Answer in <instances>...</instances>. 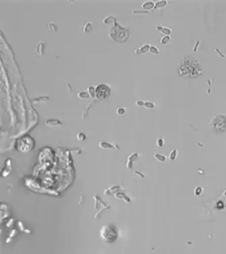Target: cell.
I'll use <instances>...</instances> for the list:
<instances>
[{
  "instance_id": "cell-1",
  "label": "cell",
  "mask_w": 226,
  "mask_h": 254,
  "mask_svg": "<svg viewBox=\"0 0 226 254\" xmlns=\"http://www.w3.org/2000/svg\"><path fill=\"white\" fill-rule=\"evenodd\" d=\"M204 70L199 60L191 56H186L178 68V74L181 77L192 79L202 75Z\"/></svg>"
},
{
  "instance_id": "cell-2",
  "label": "cell",
  "mask_w": 226,
  "mask_h": 254,
  "mask_svg": "<svg viewBox=\"0 0 226 254\" xmlns=\"http://www.w3.org/2000/svg\"><path fill=\"white\" fill-rule=\"evenodd\" d=\"M209 125L215 132L223 133L226 131V115H215L211 120Z\"/></svg>"
},
{
  "instance_id": "cell-3",
  "label": "cell",
  "mask_w": 226,
  "mask_h": 254,
  "mask_svg": "<svg viewBox=\"0 0 226 254\" xmlns=\"http://www.w3.org/2000/svg\"><path fill=\"white\" fill-rule=\"evenodd\" d=\"M100 236L106 241H113L117 238V234L113 228L109 225L103 226L100 232Z\"/></svg>"
},
{
  "instance_id": "cell-4",
  "label": "cell",
  "mask_w": 226,
  "mask_h": 254,
  "mask_svg": "<svg viewBox=\"0 0 226 254\" xmlns=\"http://www.w3.org/2000/svg\"><path fill=\"white\" fill-rule=\"evenodd\" d=\"M107 92H109V89L107 85H99L95 90V95L98 99L102 100L108 95L107 94Z\"/></svg>"
},
{
  "instance_id": "cell-5",
  "label": "cell",
  "mask_w": 226,
  "mask_h": 254,
  "mask_svg": "<svg viewBox=\"0 0 226 254\" xmlns=\"http://www.w3.org/2000/svg\"><path fill=\"white\" fill-rule=\"evenodd\" d=\"M44 125L50 127H58L59 126H62L63 123L61 121L58 119H48L46 121L44 122Z\"/></svg>"
},
{
  "instance_id": "cell-6",
  "label": "cell",
  "mask_w": 226,
  "mask_h": 254,
  "mask_svg": "<svg viewBox=\"0 0 226 254\" xmlns=\"http://www.w3.org/2000/svg\"><path fill=\"white\" fill-rule=\"evenodd\" d=\"M150 46L149 44H144L142 45L141 47H139L137 50H135V54H143L147 53L148 51H150Z\"/></svg>"
},
{
  "instance_id": "cell-7",
  "label": "cell",
  "mask_w": 226,
  "mask_h": 254,
  "mask_svg": "<svg viewBox=\"0 0 226 254\" xmlns=\"http://www.w3.org/2000/svg\"><path fill=\"white\" fill-rule=\"evenodd\" d=\"M37 52L39 56H43L46 51V44L43 41H39L36 47Z\"/></svg>"
},
{
  "instance_id": "cell-8",
  "label": "cell",
  "mask_w": 226,
  "mask_h": 254,
  "mask_svg": "<svg viewBox=\"0 0 226 254\" xmlns=\"http://www.w3.org/2000/svg\"><path fill=\"white\" fill-rule=\"evenodd\" d=\"M99 147L101 149H117V145L116 144H113L109 143L107 142H101L99 144Z\"/></svg>"
},
{
  "instance_id": "cell-9",
  "label": "cell",
  "mask_w": 226,
  "mask_h": 254,
  "mask_svg": "<svg viewBox=\"0 0 226 254\" xmlns=\"http://www.w3.org/2000/svg\"><path fill=\"white\" fill-rule=\"evenodd\" d=\"M142 8L144 9L145 10H151V9H154L155 7V3L153 1H147L143 3H142Z\"/></svg>"
},
{
  "instance_id": "cell-10",
  "label": "cell",
  "mask_w": 226,
  "mask_h": 254,
  "mask_svg": "<svg viewBox=\"0 0 226 254\" xmlns=\"http://www.w3.org/2000/svg\"><path fill=\"white\" fill-rule=\"evenodd\" d=\"M168 1L167 0H160L158 1L155 3V7H154V10H157V9L163 8L166 6H167Z\"/></svg>"
},
{
  "instance_id": "cell-11",
  "label": "cell",
  "mask_w": 226,
  "mask_h": 254,
  "mask_svg": "<svg viewBox=\"0 0 226 254\" xmlns=\"http://www.w3.org/2000/svg\"><path fill=\"white\" fill-rule=\"evenodd\" d=\"M153 157H154V158L156 159V160H158V161L161 162V163H164L166 160V155H163V154H160V153H158V152L155 153L154 155H153Z\"/></svg>"
},
{
  "instance_id": "cell-12",
  "label": "cell",
  "mask_w": 226,
  "mask_h": 254,
  "mask_svg": "<svg viewBox=\"0 0 226 254\" xmlns=\"http://www.w3.org/2000/svg\"><path fill=\"white\" fill-rule=\"evenodd\" d=\"M48 100H49L48 96H41L33 100V102L34 104H38V103H41V102H46Z\"/></svg>"
},
{
  "instance_id": "cell-13",
  "label": "cell",
  "mask_w": 226,
  "mask_h": 254,
  "mask_svg": "<svg viewBox=\"0 0 226 254\" xmlns=\"http://www.w3.org/2000/svg\"><path fill=\"white\" fill-rule=\"evenodd\" d=\"M177 155H178V150H177V149H174L173 150L170 152L168 158H169V159H170V161H174V160L176 159Z\"/></svg>"
},
{
  "instance_id": "cell-14",
  "label": "cell",
  "mask_w": 226,
  "mask_h": 254,
  "mask_svg": "<svg viewBox=\"0 0 226 254\" xmlns=\"http://www.w3.org/2000/svg\"><path fill=\"white\" fill-rule=\"evenodd\" d=\"M77 97L79 99H88L90 98V96L89 95L88 92H82L77 93Z\"/></svg>"
},
{
  "instance_id": "cell-15",
  "label": "cell",
  "mask_w": 226,
  "mask_h": 254,
  "mask_svg": "<svg viewBox=\"0 0 226 254\" xmlns=\"http://www.w3.org/2000/svg\"><path fill=\"white\" fill-rule=\"evenodd\" d=\"M171 39L170 35H164L160 39V43L162 45H166Z\"/></svg>"
},
{
  "instance_id": "cell-16",
  "label": "cell",
  "mask_w": 226,
  "mask_h": 254,
  "mask_svg": "<svg viewBox=\"0 0 226 254\" xmlns=\"http://www.w3.org/2000/svg\"><path fill=\"white\" fill-rule=\"evenodd\" d=\"M144 107L147 108V109H153L156 107V104H155V103L151 102V101H145Z\"/></svg>"
},
{
  "instance_id": "cell-17",
  "label": "cell",
  "mask_w": 226,
  "mask_h": 254,
  "mask_svg": "<svg viewBox=\"0 0 226 254\" xmlns=\"http://www.w3.org/2000/svg\"><path fill=\"white\" fill-rule=\"evenodd\" d=\"M48 26L49 29H50L52 32L56 33L58 31V26H57L55 23H52V22L48 24Z\"/></svg>"
},
{
  "instance_id": "cell-18",
  "label": "cell",
  "mask_w": 226,
  "mask_h": 254,
  "mask_svg": "<svg viewBox=\"0 0 226 254\" xmlns=\"http://www.w3.org/2000/svg\"><path fill=\"white\" fill-rule=\"evenodd\" d=\"M172 29H170L169 27H167V26H164L163 27V29L161 31L162 33H163L164 35H170V34L172 33Z\"/></svg>"
},
{
  "instance_id": "cell-19",
  "label": "cell",
  "mask_w": 226,
  "mask_h": 254,
  "mask_svg": "<svg viewBox=\"0 0 226 254\" xmlns=\"http://www.w3.org/2000/svg\"><path fill=\"white\" fill-rule=\"evenodd\" d=\"M150 52L153 54H156V55L159 54V53H160L158 48L157 47V46H150Z\"/></svg>"
},
{
  "instance_id": "cell-20",
  "label": "cell",
  "mask_w": 226,
  "mask_h": 254,
  "mask_svg": "<svg viewBox=\"0 0 226 254\" xmlns=\"http://www.w3.org/2000/svg\"><path fill=\"white\" fill-rule=\"evenodd\" d=\"M92 28V26L91 23H87L84 27V32L88 33L91 31Z\"/></svg>"
},
{
  "instance_id": "cell-21",
  "label": "cell",
  "mask_w": 226,
  "mask_h": 254,
  "mask_svg": "<svg viewBox=\"0 0 226 254\" xmlns=\"http://www.w3.org/2000/svg\"><path fill=\"white\" fill-rule=\"evenodd\" d=\"M156 145L159 146V147H162V146H164V140L163 138H158L156 140Z\"/></svg>"
},
{
  "instance_id": "cell-22",
  "label": "cell",
  "mask_w": 226,
  "mask_h": 254,
  "mask_svg": "<svg viewBox=\"0 0 226 254\" xmlns=\"http://www.w3.org/2000/svg\"><path fill=\"white\" fill-rule=\"evenodd\" d=\"M133 14L136 15H147L149 14V12L147 10H135L133 12Z\"/></svg>"
},
{
  "instance_id": "cell-23",
  "label": "cell",
  "mask_w": 226,
  "mask_h": 254,
  "mask_svg": "<svg viewBox=\"0 0 226 254\" xmlns=\"http://www.w3.org/2000/svg\"><path fill=\"white\" fill-rule=\"evenodd\" d=\"M88 93H89V95L90 96V97H94L95 96V88L94 87H89L88 88Z\"/></svg>"
},
{
  "instance_id": "cell-24",
  "label": "cell",
  "mask_w": 226,
  "mask_h": 254,
  "mask_svg": "<svg viewBox=\"0 0 226 254\" xmlns=\"http://www.w3.org/2000/svg\"><path fill=\"white\" fill-rule=\"evenodd\" d=\"M77 138L79 141H84V140H85L86 139V136L84 133H79V134L77 135Z\"/></svg>"
},
{
  "instance_id": "cell-25",
  "label": "cell",
  "mask_w": 226,
  "mask_h": 254,
  "mask_svg": "<svg viewBox=\"0 0 226 254\" xmlns=\"http://www.w3.org/2000/svg\"><path fill=\"white\" fill-rule=\"evenodd\" d=\"M126 113V109L124 107H120V108H118L117 109V111H116V113H117L118 115H124V113Z\"/></svg>"
},
{
  "instance_id": "cell-26",
  "label": "cell",
  "mask_w": 226,
  "mask_h": 254,
  "mask_svg": "<svg viewBox=\"0 0 226 254\" xmlns=\"http://www.w3.org/2000/svg\"><path fill=\"white\" fill-rule=\"evenodd\" d=\"M114 19H115L114 17H113V16H109V17L106 18L104 19L103 23H104V24H109L111 23H112V22H113L112 20H114Z\"/></svg>"
},
{
  "instance_id": "cell-27",
  "label": "cell",
  "mask_w": 226,
  "mask_h": 254,
  "mask_svg": "<svg viewBox=\"0 0 226 254\" xmlns=\"http://www.w3.org/2000/svg\"><path fill=\"white\" fill-rule=\"evenodd\" d=\"M200 40H197L196 42V44H195V46H194V48H193V52H196L197 51H198V48H199V46H200Z\"/></svg>"
},
{
  "instance_id": "cell-28",
  "label": "cell",
  "mask_w": 226,
  "mask_h": 254,
  "mask_svg": "<svg viewBox=\"0 0 226 254\" xmlns=\"http://www.w3.org/2000/svg\"><path fill=\"white\" fill-rule=\"evenodd\" d=\"M202 192V189L201 187H196V188L194 190V193H195V195H200V194Z\"/></svg>"
},
{
  "instance_id": "cell-29",
  "label": "cell",
  "mask_w": 226,
  "mask_h": 254,
  "mask_svg": "<svg viewBox=\"0 0 226 254\" xmlns=\"http://www.w3.org/2000/svg\"><path fill=\"white\" fill-rule=\"evenodd\" d=\"M144 104H145V101H143V100H137L136 101V106H138V107H144Z\"/></svg>"
},
{
  "instance_id": "cell-30",
  "label": "cell",
  "mask_w": 226,
  "mask_h": 254,
  "mask_svg": "<svg viewBox=\"0 0 226 254\" xmlns=\"http://www.w3.org/2000/svg\"><path fill=\"white\" fill-rule=\"evenodd\" d=\"M215 51H216V52H217L218 53V54L221 57H222V58H225V57H226V56H225V54H223V53L222 52H221V51L220 50H219V49H218V48H217V49L215 50Z\"/></svg>"
},
{
  "instance_id": "cell-31",
  "label": "cell",
  "mask_w": 226,
  "mask_h": 254,
  "mask_svg": "<svg viewBox=\"0 0 226 254\" xmlns=\"http://www.w3.org/2000/svg\"><path fill=\"white\" fill-rule=\"evenodd\" d=\"M163 27H164V26H162V25H157L156 26V30L158 31H159V32L161 33V31L163 29Z\"/></svg>"
}]
</instances>
